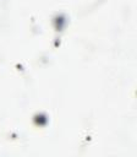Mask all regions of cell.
Masks as SVG:
<instances>
[{
  "mask_svg": "<svg viewBox=\"0 0 137 157\" xmlns=\"http://www.w3.org/2000/svg\"><path fill=\"white\" fill-rule=\"evenodd\" d=\"M46 117L44 115V114H39V115H35V118H34V121H35V124L37 125H39V126H42V125H45L46 124Z\"/></svg>",
  "mask_w": 137,
  "mask_h": 157,
  "instance_id": "obj_1",
  "label": "cell"
}]
</instances>
